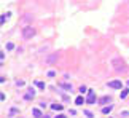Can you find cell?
Returning a JSON list of instances; mask_svg holds the SVG:
<instances>
[{
  "instance_id": "cell-1",
  "label": "cell",
  "mask_w": 129,
  "mask_h": 118,
  "mask_svg": "<svg viewBox=\"0 0 129 118\" xmlns=\"http://www.w3.org/2000/svg\"><path fill=\"white\" fill-rule=\"evenodd\" d=\"M112 66H113V67H115V70H118V72H121V70L124 72V70H126V64H124L121 59H118V58H116V59H113Z\"/></svg>"
},
{
  "instance_id": "cell-2",
  "label": "cell",
  "mask_w": 129,
  "mask_h": 118,
  "mask_svg": "<svg viewBox=\"0 0 129 118\" xmlns=\"http://www.w3.org/2000/svg\"><path fill=\"white\" fill-rule=\"evenodd\" d=\"M35 35V29L32 27V26H26L24 29H22V37L24 38H30V37Z\"/></svg>"
},
{
  "instance_id": "cell-3",
  "label": "cell",
  "mask_w": 129,
  "mask_h": 118,
  "mask_svg": "<svg viewBox=\"0 0 129 118\" xmlns=\"http://www.w3.org/2000/svg\"><path fill=\"white\" fill-rule=\"evenodd\" d=\"M121 82L120 80H112V82H108V88H113V89H120L121 88Z\"/></svg>"
},
{
  "instance_id": "cell-4",
  "label": "cell",
  "mask_w": 129,
  "mask_h": 118,
  "mask_svg": "<svg viewBox=\"0 0 129 118\" xmlns=\"http://www.w3.org/2000/svg\"><path fill=\"white\" fill-rule=\"evenodd\" d=\"M86 102H88V104H94V102H96V94H94V91H93V89H89V91H88Z\"/></svg>"
},
{
  "instance_id": "cell-5",
  "label": "cell",
  "mask_w": 129,
  "mask_h": 118,
  "mask_svg": "<svg viewBox=\"0 0 129 118\" xmlns=\"http://www.w3.org/2000/svg\"><path fill=\"white\" fill-rule=\"evenodd\" d=\"M56 61H57V54H51L48 59H46V62H48V64H54Z\"/></svg>"
},
{
  "instance_id": "cell-6",
  "label": "cell",
  "mask_w": 129,
  "mask_h": 118,
  "mask_svg": "<svg viewBox=\"0 0 129 118\" xmlns=\"http://www.w3.org/2000/svg\"><path fill=\"white\" fill-rule=\"evenodd\" d=\"M83 102H86V99H84L83 96H78L77 99H75V104H77V105H81Z\"/></svg>"
},
{
  "instance_id": "cell-7",
  "label": "cell",
  "mask_w": 129,
  "mask_h": 118,
  "mask_svg": "<svg viewBox=\"0 0 129 118\" xmlns=\"http://www.w3.org/2000/svg\"><path fill=\"white\" fill-rule=\"evenodd\" d=\"M32 113H33V117H35V118H42V112H40V109H33Z\"/></svg>"
},
{
  "instance_id": "cell-8",
  "label": "cell",
  "mask_w": 129,
  "mask_h": 118,
  "mask_svg": "<svg viewBox=\"0 0 129 118\" xmlns=\"http://www.w3.org/2000/svg\"><path fill=\"white\" fill-rule=\"evenodd\" d=\"M110 101H112V97H108V96H104L102 99L99 101V102H100V104H108V102H110Z\"/></svg>"
},
{
  "instance_id": "cell-9",
  "label": "cell",
  "mask_w": 129,
  "mask_h": 118,
  "mask_svg": "<svg viewBox=\"0 0 129 118\" xmlns=\"http://www.w3.org/2000/svg\"><path fill=\"white\" fill-rule=\"evenodd\" d=\"M51 109H53V110H57V112H59V110H62V105H61V104H53Z\"/></svg>"
},
{
  "instance_id": "cell-10",
  "label": "cell",
  "mask_w": 129,
  "mask_h": 118,
  "mask_svg": "<svg viewBox=\"0 0 129 118\" xmlns=\"http://www.w3.org/2000/svg\"><path fill=\"white\" fill-rule=\"evenodd\" d=\"M61 88H64L65 91H72V85H67V83H62V85H61Z\"/></svg>"
},
{
  "instance_id": "cell-11",
  "label": "cell",
  "mask_w": 129,
  "mask_h": 118,
  "mask_svg": "<svg viewBox=\"0 0 129 118\" xmlns=\"http://www.w3.org/2000/svg\"><path fill=\"white\" fill-rule=\"evenodd\" d=\"M112 109H113V105H108V107H104L102 109V113H110Z\"/></svg>"
},
{
  "instance_id": "cell-12",
  "label": "cell",
  "mask_w": 129,
  "mask_h": 118,
  "mask_svg": "<svg viewBox=\"0 0 129 118\" xmlns=\"http://www.w3.org/2000/svg\"><path fill=\"white\" fill-rule=\"evenodd\" d=\"M128 93H129V89H128V88H124L123 91H121V99H124V97L128 96Z\"/></svg>"
},
{
  "instance_id": "cell-13",
  "label": "cell",
  "mask_w": 129,
  "mask_h": 118,
  "mask_svg": "<svg viewBox=\"0 0 129 118\" xmlns=\"http://www.w3.org/2000/svg\"><path fill=\"white\" fill-rule=\"evenodd\" d=\"M35 85L38 86L40 89H45V83H43V82H35Z\"/></svg>"
},
{
  "instance_id": "cell-14",
  "label": "cell",
  "mask_w": 129,
  "mask_h": 118,
  "mask_svg": "<svg viewBox=\"0 0 129 118\" xmlns=\"http://www.w3.org/2000/svg\"><path fill=\"white\" fill-rule=\"evenodd\" d=\"M5 48H6V50H13V48H15V45H13L11 42H8V43L5 45Z\"/></svg>"
},
{
  "instance_id": "cell-15",
  "label": "cell",
  "mask_w": 129,
  "mask_h": 118,
  "mask_svg": "<svg viewBox=\"0 0 129 118\" xmlns=\"http://www.w3.org/2000/svg\"><path fill=\"white\" fill-rule=\"evenodd\" d=\"M84 115H86L88 118H94V115H93V112H89V110H84Z\"/></svg>"
},
{
  "instance_id": "cell-16",
  "label": "cell",
  "mask_w": 129,
  "mask_h": 118,
  "mask_svg": "<svg viewBox=\"0 0 129 118\" xmlns=\"http://www.w3.org/2000/svg\"><path fill=\"white\" fill-rule=\"evenodd\" d=\"M88 91H89V89H88V88H86V86H81V88H80V93H81V94H84V93H88Z\"/></svg>"
},
{
  "instance_id": "cell-17",
  "label": "cell",
  "mask_w": 129,
  "mask_h": 118,
  "mask_svg": "<svg viewBox=\"0 0 129 118\" xmlns=\"http://www.w3.org/2000/svg\"><path fill=\"white\" fill-rule=\"evenodd\" d=\"M46 75H48V77H49V78H53V77H54V75H56V73H54V72H53V70H49V72H48V73H46Z\"/></svg>"
},
{
  "instance_id": "cell-18",
  "label": "cell",
  "mask_w": 129,
  "mask_h": 118,
  "mask_svg": "<svg viewBox=\"0 0 129 118\" xmlns=\"http://www.w3.org/2000/svg\"><path fill=\"white\" fill-rule=\"evenodd\" d=\"M32 97H33V96H30V94H26V96H24V99H26V101H30Z\"/></svg>"
},
{
  "instance_id": "cell-19",
  "label": "cell",
  "mask_w": 129,
  "mask_h": 118,
  "mask_svg": "<svg viewBox=\"0 0 129 118\" xmlns=\"http://www.w3.org/2000/svg\"><path fill=\"white\" fill-rule=\"evenodd\" d=\"M5 19H6V16H5V15H3V16H2V18H0V22H2V24H5Z\"/></svg>"
},
{
  "instance_id": "cell-20",
  "label": "cell",
  "mask_w": 129,
  "mask_h": 118,
  "mask_svg": "<svg viewBox=\"0 0 129 118\" xmlns=\"http://www.w3.org/2000/svg\"><path fill=\"white\" fill-rule=\"evenodd\" d=\"M16 85H18V86H22V85H24V82H22V80H18V82H16Z\"/></svg>"
},
{
  "instance_id": "cell-21",
  "label": "cell",
  "mask_w": 129,
  "mask_h": 118,
  "mask_svg": "<svg viewBox=\"0 0 129 118\" xmlns=\"http://www.w3.org/2000/svg\"><path fill=\"white\" fill-rule=\"evenodd\" d=\"M29 94H30V96H35V91H33L32 88H30V89H29Z\"/></svg>"
},
{
  "instance_id": "cell-22",
  "label": "cell",
  "mask_w": 129,
  "mask_h": 118,
  "mask_svg": "<svg viewBox=\"0 0 129 118\" xmlns=\"http://www.w3.org/2000/svg\"><path fill=\"white\" fill-rule=\"evenodd\" d=\"M56 118H65V115H56Z\"/></svg>"
}]
</instances>
